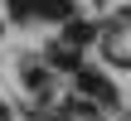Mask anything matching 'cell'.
Wrapping results in <instances>:
<instances>
[{
    "mask_svg": "<svg viewBox=\"0 0 131 121\" xmlns=\"http://www.w3.org/2000/svg\"><path fill=\"white\" fill-rule=\"evenodd\" d=\"M68 10H73V0H44L39 15H68Z\"/></svg>",
    "mask_w": 131,
    "mask_h": 121,
    "instance_id": "cell-2",
    "label": "cell"
},
{
    "mask_svg": "<svg viewBox=\"0 0 131 121\" xmlns=\"http://www.w3.org/2000/svg\"><path fill=\"white\" fill-rule=\"evenodd\" d=\"M0 34H5V29H0Z\"/></svg>",
    "mask_w": 131,
    "mask_h": 121,
    "instance_id": "cell-3",
    "label": "cell"
},
{
    "mask_svg": "<svg viewBox=\"0 0 131 121\" xmlns=\"http://www.w3.org/2000/svg\"><path fill=\"white\" fill-rule=\"evenodd\" d=\"M39 10H44V0H10V15H19V19L24 15H39Z\"/></svg>",
    "mask_w": 131,
    "mask_h": 121,
    "instance_id": "cell-1",
    "label": "cell"
}]
</instances>
